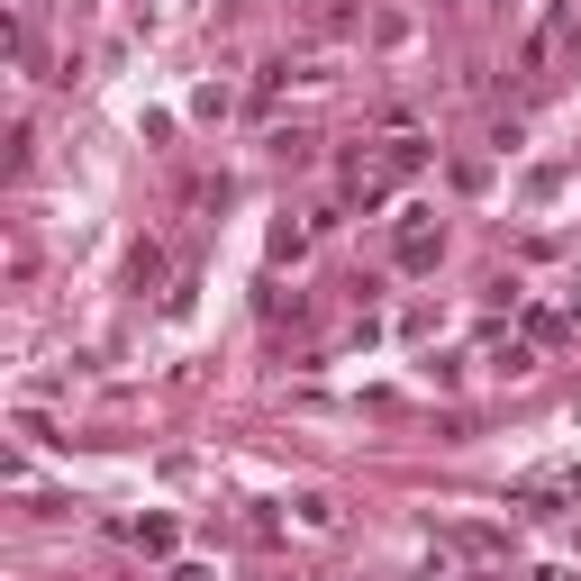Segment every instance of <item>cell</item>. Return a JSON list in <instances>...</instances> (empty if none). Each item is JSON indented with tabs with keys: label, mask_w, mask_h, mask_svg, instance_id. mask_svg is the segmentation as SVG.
Wrapping results in <instances>:
<instances>
[{
	"label": "cell",
	"mask_w": 581,
	"mask_h": 581,
	"mask_svg": "<svg viewBox=\"0 0 581 581\" xmlns=\"http://www.w3.org/2000/svg\"><path fill=\"white\" fill-rule=\"evenodd\" d=\"M400 264H437V227H418V218L400 227Z\"/></svg>",
	"instance_id": "obj_1"
}]
</instances>
